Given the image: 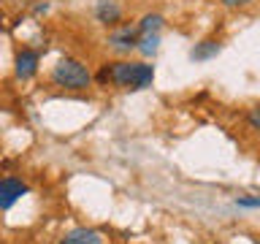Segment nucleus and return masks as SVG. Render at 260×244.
<instances>
[{"label":"nucleus","mask_w":260,"mask_h":244,"mask_svg":"<svg viewBox=\"0 0 260 244\" xmlns=\"http://www.w3.org/2000/svg\"><path fill=\"white\" fill-rule=\"evenodd\" d=\"M57 244H106L103 233L95 231V228H73L62 236Z\"/></svg>","instance_id":"nucleus-7"},{"label":"nucleus","mask_w":260,"mask_h":244,"mask_svg":"<svg viewBox=\"0 0 260 244\" xmlns=\"http://www.w3.org/2000/svg\"><path fill=\"white\" fill-rule=\"evenodd\" d=\"M162 27H166L162 14H144L141 19H138V24H136L138 33H160Z\"/></svg>","instance_id":"nucleus-10"},{"label":"nucleus","mask_w":260,"mask_h":244,"mask_svg":"<svg viewBox=\"0 0 260 244\" xmlns=\"http://www.w3.org/2000/svg\"><path fill=\"white\" fill-rule=\"evenodd\" d=\"M154 81V65L144 60H117V63H106L98 71V84L103 87H119L127 93H138V89L152 87Z\"/></svg>","instance_id":"nucleus-1"},{"label":"nucleus","mask_w":260,"mask_h":244,"mask_svg":"<svg viewBox=\"0 0 260 244\" xmlns=\"http://www.w3.org/2000/svg\"><path fill=\"white\" fill-rule=\"evenodd\" d=\"M219 41H211V38H206V41H201V44H195L192 49H190V60H195V63H206V60H211V57H217L219 54Z\"/></svg>","instance_id":"nucleus-8"},{"label":"nucleus","mask_w":260,"mask_h":244,"mask_svg":"<svg viewBox=\"0 0 260 244\" xmlns=\"http://www.w3.org/2000/svg\"><path fill=\"white\" fill-rule=\"evenodd\" d=\"M95 19L101 22L103 27H119V22H122V6L117 3V0H98Z\"/></svg>","instance_id":"nucleus-6"},{"label":"nucleus","mask_w":260,"mask_h":244,"mask_svg":"<svg viewBox=\"0 0 260 244\" xmlns=\"http://www.w3.org/2000/svg\"><path fill=\"white\" fill-rule=\"evenodd\" d=\"M236 203H239V206H244V209H257V206H260V198H257V195H249V198H239Z\"/></svg>","instance_id":"nucleus-13"},{"label":"nucleus","mask_w":260,"mask_h":244,"mask_svg":"<svg viewBox=\"0 0 260 244\" xmlns=\"http://www.w3.org/2000/svg\"><path fill=\"white\" fill-rule=\"evenodd\" d=\"M225 8H233V11H239V8H247V6H252L255 0H219Z\"/></svg>","instance_id":"nucleus-11"},{"label":"nucleus","mask_w":260,"mask_h":244,"mask_svg":"<svg viewBox=\"0 0 260 244\" xmlns=\"http://www.w3.org/2000/svg\"><path fill=\"white\" fill-rule=\"evenodd\" d=\"M249 130L252 133H257L260 130V109L255 106V109H249Z\"/></svg>","instance_id":"nucleus-12"},{"label":"nucleus","mask_w":260,"mask_h":244,"mask_svg":"<svg viewBox=\"0 0 260 244\" xmlns=\"http://www.w3.org/2000/svg\"><path fill=\"white\" fill-rule=\"evenodd\" d=\"M136 41H138V30L130 27V24H122L109 36V49L117 54H130L136 49Z\"/></svg>","instance_id":"nucleus-5"},{"label":"nucleus","mask_w":260,"mask_h":244,"mask_svg":"<svg viewBox=\"0 0 260 244\" xmlns=\"http://www.w3.org/2000/svg\"><path fill=\"white\" fill-rule=\"evenodd\" d=\"M52 84L68 93H84L92 87V71L76 57H60L52 68Z\"/></svg>","instance_id":"nucleus-2"},{"label":"nucleus","mask_w":260,"mask_h":244,"mask_svg":"<svg viewBox=\"0 0 260 244\" xmlns=\"http://www.w3.org/2000/svg\"><path fill=\"white\" fill-rule=\"evenodd\" d=\"M38 65H41V49H32V46H22L14 57V73L19 81H30L32 76L38 73Z\"/></svg>","instance_id":"nucleus-4"},{"label":"nucleus","mask_w":260,"mask_h":244,"mask_svg":"<svg viewBox=\"0 0 260 244\" xmlns=\"http://www.w3.org/2000/svg\"><path fill=\"white\" fill-rule=\"evenodd\" d=\"M136 49L144 57H154V54L160 52V33H138Z\"/></svg>","instance_id":"nucleus-9"},{"label":"nucleus","mask_w":260,"mask_h":244,"mask_svg":"<svg viewBox=\"0 0 260 244\" xmlns=\"http://www.w3.org/2000/svg\"><path fill=\"white\" fill-rule=\"evenodd\" d=\"M27 193H30V187L19 176H3L0 179V211H8L11 206H16Z\"/></svg>","instance_id":"nucleus-3"}]
</instances>
